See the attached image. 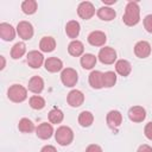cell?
<instances>
[{
    "label": "cell",
    "instance_id": "cell-1",
    "mask_svg": "<svg viewBox=\"0 0 152 152\" xmlns=\"http://www.w3.org/2000/svg\"><path fill=\"white\" fill-rule=\"evenodd\" d=\"M124 23L127 26H134L139 23L140 20V8L138 6V2L135 1H129L126 6L125 14L122 17Z\"/></svg>",
    "mask_w": 152,
    "mask_h": 152
},
{
    "label": "cell",
    "instance_id": "cell-2",
    "mask_svg": "<svg viewBox=\"0 0 152 152\" xmlns=\"http://www.w3.org/2000/svg\"><path fill=\"white\" fill-rule=\"evenodd\" d=\"M55 138H56V141L61 146H66V145L71 144V141L74 139V132L68 126H61L57 128V131L55 133Z\"/></svg>",
    "mask_w": 152,
    "mask_h": 152
},
{
    "label": "cell",
    "instance_id": "cell-3",
    "mask_svg": "<svg viewBox=\"0 0 152 152\" xmlns=\"http://www.w3.org/2000/svg\"><path fill=\"white\" fill-rule=\"evenodd\" d=\"M7 96L13 102H23L27 97V90L20 84H13L10 87Z\"/></svg>",
    "mask_w": 152,
    "mask_h": 152
},
{
    "label": "cell",
    "instance_id": "cell-4",
    "mask_svg": "<svg viewBox=\"0 0 152 152\" xmlns=\"http://www.w3.org/2000/svg\"><path fill=\"white\" fill-rule=\"evenodd\" d=\"M77 80H78L77 72L72 68H66L61 74V81L65 87H69V88L74 87L77 83Z\"/></svg>",
    "mask_w": 152,
    "mask_h": 152
},
{
    "label": "cell",
    "instance_id": "cell-5",
    "mask_svg": "<svg viewBox=\"0 0 152 152\" xmlns=\"http://www.w3.org/2000/svg\"><path fill=\"white\" fill-rule=\"evenodd\" d=\"M99 59L103 64H113L116 59V51L110 46H104L99 52Z\"/></svg>",
    "mask_w": 152,
    "mask_h": 152
},
{
    "label": "cell",
    "instance_id": "cell-6",
    "mask_svg": "<svg viewBox=\"0 0 152 152\" xmlns=\"http://www.w3.org/2000/svg\"><path fill=\"white\" fill-rule=\"evenodd\" d=\"M77 13H78V15H80L82 19L88 20V19H90V18L95 14V8H94V6H93L91 2H89V1H83V2H81V4L78 5V7H77Z\"/></svg>",
    "mask_w": 152,
    "mask_h": 152
},
{
    "label": "cell",
    "instance_id": "cell-7",
    "mask_svg": "<svg viewBox=\"0 0 152 152\" xmlns=\"http://www.w3.org/2000/svg\"><path fill=\"white\" fill-rule=\"evenodd\" d=\"M17 33L24 40H28L33 36V27L28 21H20L17 26Z\"/></svg>",
    "mask_w": 152,
    "mask_h": 152
},
{
    "label": "cell",
    "instance_id": "cell-8",
    "mask_svg": "<svg viewBox=\"0 0 152 152\" xmlns=\"http://www.w3.org/2000/svg\"><path fill=\"white\" fill-rule=\"evenodd\" d=\"M134 53L139 58H146L151 53V45L146 40H140L134 45Z\"/></svg>",
    "mask_w": 152,
    "mask_h": 152
},
{
    "label": "cell",
    "instance_id": "cell-9",
    "mask_svg": "<svg viewBox=\"0 0 152 152\" xmlns=\"http://www.w3.org/2000/svg\"><path fill=\"white\" fill-rule=\"evenodd\" d=\"M26 59H27V64H28L31 68L38 69V68L42 66V64H43V62H44V56H43L40 52L33 50V51H30V52L27 53V58H26Z\"/></svg>",
    "mask_w": 152,
    "mask_h": 152
},
{
    "label": "cell",
    "instance_id": "cell-10",
    "mask_svg": "<svg viewBox=\"0 0 152 152\" xmlns=\"http://www.w3.org/2000/svg\"><path fill=\"white\" fill-rule=\"evenodd\" d=\"M66 101L71 107H80L84 101V95H83V93L81 90L74 89L68 94Z\"/></svg>",
    "mask_w": 152,
    "mask_h": 152
},
{
    "label": "cell",
    "instance_id": "cell-11",
    "mask_svg": "<svg viewBox=\"0 0 152 152\" xmlns=\"http://www.w3.org/2000/svg\"><path fill=\"white\" fill-rule=\"evenodd\" d=\"M128 118L133 122H142L146 118V110L140 106H134L128 110Z\"/></svg>",
    "mask_w": 152,
    "mask_h": 152
},
{
    "label": "cell",
    "instance_id": "cell-12",
    "mask_svg": "<svg viewBox=\"0 0 152 152\" xmlns=\"http://www.w3.org/2000/svg\"><path fill=\"white\" fill-rule=\"evenodd\" d=\"M107 40L106 34L102 31H93L88 36V42L93 46H102Z\"/></svg>",
    "mask_w": 152,
    "mask_h": 152
},
{
    "label": "cell",
    "instance_id": "cell-13",
    "mask_svg": "<svg viewBox=\"0 0 152 152\" xmlns=\"http://www.w3.org/2000/svg\"><path fill=\"white\" fill-rule=\"evenodd\" d=\"M89 84L94 89L103 88V72L99 70H94L89 74Z\"/></svg>",
    "mask_w": 152,
    "mask_h": 152
},
{
    "label": "cell",
    "instance_id": "cell-14",
    "mask_svg": "<svg viewBox=\"0 0 152 152\" xmlns=\"http://www.w3.org/2000/svg\"><path fill=\"white\" fill-rule=\"evenodd\" d=\"M36 134L38 138L40 139H50L53 134V128H52V125L51 124H48V122H43L40 124L37 129H36Z\"/></svg>",
    "mask_w": 152,
    "mask_h": 152
},
{
    "label": "cell",
    "instance_id": "cell-15",
    "mask_svg": "<svg viewBox=\"0 0 152 152\" xmlns=\"http://www.w3.org/2000/svg\"><path fill=\"white\" fill-rule=\"evenodd\" d=\"M122 122V115L119 110H110L107 114V124L112 129H116Z\"/></svg>",
    "mask_w": 152,
    "mask_h": 152
},
{
    "label": "cell",
    "instance_id": "cell-16",
    "mask_svg": "<svg viewBox=\"0 0 152 152\" xmlns=\"http://www.w3.org/2000/svg\"><path fill=\"white\" fill-rule=\"evenodd\" d=\"M0 37L6 42L13 40L15 37V31L13 26L7 23H1L0 24Z\"/></svg>",
    "mask_w": 152,
    "mask_h": 152
},
{
    "label": "cell",
    "instance_id": "cell-17",
    "mask_svg": "<svg viewBox=\"0 0 152 152\" xmlns=\"http://www.w3.org/2000/svg\"><path fill=\"white\" fill-rule=\"evenodd\" d=\"M62 68H63V62L57 57H49L45 61V69L49 72H57L62 70Z\"/></svg>",
    "mask_w": 152,
    "mask_h": 152
},
{
    "label": "cell",
    "instance_id": "cell-18",
    "mask_svg": "<svg viewBox=\"0 0 152 152\" xmlns=\"http://www.w3.org/2000/svg\"><path fill=\"white\" fill-rule=\"evenodd\" d=\"M43 89H44V81H43V78L39 77V76L31 77V80L28 81V90L34 93V94H39V93H42Z\"/></svg>",
    "mask_w": 152,
    "mask_h": 152
},
{
    "label": "cell",
    "instance_id": "cell-19",
    "mask_svg": "<svg viewBox=\"0 0 152 152\" xmlns=\"http://www.w3.org/2000/svg\"><path fill=\"white\" fill-rule=\"evenodd\" d=\"M115 70L119 75L121 76H128L129 72L132 71V65L126 59H119L116 63H115Z\"/></svg>",
    "mask_w": 152,
    "mask_h": 152
},
{
    "label": "cell",
    "instance_id": "cell-20",
    "mask_svg": "<svg viewBox=\"0 0 152 152\" xmlns=\"http://www.w3.org/2000/svg\"><path fill=\"white\" fill-rule=\"evenodd\" d=\"M80 30H81V26L80 24L76 21V20H70L68 21L66 26H65V33L69 38L74 39V38H77V36L80 34Z\"/></svg>",
    "mask_w": 152,
    "mask_h": 152
},
{
    "label": "cell",
    "instance_id": "cell-21",
    "mask_svg": "<svg viewBox=\"0 0 152 152\" xmlns=\"http://www.w3.org/2000/svg\"><path fill=\"white\" fill-rule=\"evenodd\" d=\"M97 17L101 19V20H104V21H110L113 20L115 17H116V13L115 11L112 8V7H101L99 8L97 11Z\"/></svg>",
    "mask_w": 152,
    "mask_h": 152
},
{
    "label": "cell",
    "instance_id": "cell-22",
    "mask_svg": "<svg viewBox=\"0 0 152 152\" xmlns=\"http://www.w3.org/2000/svg\"><path fill=\"white\" fill-rule=\"evenodd\" d=\"M39 48L43 52H51L56 48V42L52 37H43L39 43Z\"/></svg>",
    "mask_w": 152,
    "mask_h": 152
},
{
    "label": "cell",
    "instance_id": "cell-23",
    "mask_svg": "<svg viewBox=\"0 0 152 152\" xmlns=\"http://www.w3.org/2000/svg\"><path fill=\"white\" fill-rule=\"evenodd\" d=\"M68 51L71 56L78 57V56H82V53L84 51V46L80 40H72L68 46Z\"/></svg>",
    "mask_w": 152,
    "mask_h": 152
},
{
    "label": "cell",
    "instance_id": "cell-24",
    "mask_svg": "<svg viewBox=\"0 0 152 152\" xmlns=\"http://www.w3.org/2000/svg\"><path fill=\"white\" fill-rule=\"evenodd\" d=\"M96 64V57L93 53H84L81 57V65L83 69H93Z\"/></svg>",
    "mask_w": 152,
    "mask_h": 152
},
{
    "label": "cell",
    "instance_id": "cell-25",
    "mask_svg": "<svg viewBox=\"0 0 152 152\" xmlns=\"http://www.w3.org/2000/svg\"><path fill=\"white\" fill-rule=\"evenodd\" d=\"M25 52H26V45L23 42H19L13 45V48L11 50V57L13 59H18V58L23 57Z\"/></svg>",
    "mask_w": 152,
    "mask_h": 152
},
{
    "label": "cell",
    "instance_id": "cell-26",
    "mask_svg": "<svg viewBox=\"0 0 152 152\" xmlns=\"http://www.w3.org/2000/svg\"><path fill=\"white\" fill-rule=\"evenodd\" d=\"M94 121V116L88 110H83L78 115V124L82 126V127H89Z\"/></svg>",
    "mask_w": 152,
    "mask_h": 152
},
{
    "label": "cell",
    "instance_id": "cell-27",
    "mask_svg": "<svg viewBox=\"0 0 152 152\" xmlns=\"http://www.w3.org/2000/svg\"><path fill=\"white\" fill-rule=\"evenodd\" d=\"M18 128H19V131L23 132V133H31V132L34 129V125H33V122H32L30 119L23 118V119L19 121V124H18Z\"/></svg>",
    "mask_w": 152,
    "mask_h": 152
},
{
    "label": "cell",
    "instance_id": "cell-28",
    "mask_svg": "<svg viewBox=\"0 0 152 152\" xmlns=\"http://www.w3.org/2000/svg\"><path fill=\"white\" fill-rule=\"evenodd\" d=\"M63 118H64V114L59 108H52L49 112V120L51 124H59L62 122Z\"/></svg>",
    "mask_w": 152,
    "mask_h": 152
},
{
    "label": "cell",
    "instance_id": "cell-29",
    "mask_svg": "<svg viewBox=\"0 0 152 152\" xmlns=\"http://www.w3.org/2000/svg\"><path fill=\"white\" fill-rule=\"evenodd\" d=\"M21 10L25 14H33L37 11V1L34 0H25L21 4Z\"/></svg>",
    "mask_w": 152,
    "mask_h": 152
},
{
    "label": "cell",
    "instance_id": "cell-30",
    "mask_svg": "<svg viewBox=\"0 0 152 152\" xmlns=\"http://www.w3.org/2000/svg\"><path fill=\"white\" fill-rule=\"evenodd\" d=\"M116 83V75L114 71H106L103 72V87L112 88Z\"/></svg>",
    "mask_w": 152,
    "mask_h": 152
},
{
    "label": "cell",
    "instance_id": "cell-31",
    "mask_svg": "<svg viewBox=\"0 0 152 152\" xmlns=\"http://www.w3.org/2000/svg\"><path fill=\"white\" fill-rule=\"evenodd\" d=\"M30 106L33 109L40 110V109H43L45 107V100L39 95H34V96L30 97Z\"/></svg>",
    "mask_w": 152,
    "mask_h": 152
},
{
    "label": "cell",
    "instance_id": "cell-32",
    "mask_svg": "<svg viewBox=\"0 0 152 152\" xmlns=\"http://www.w3.org/2000/svg\"><path fill=\"white\" fill-rule=\"evenodd\" d=\"M144 27L146 28L147 32L152 33V14H148L144 19Z\"/></svg>",
    "mask_w": 152,
    "mask_h": 152
},
{
    "label": "cell",
    "instance_id": "cell-33",
    "mask_svg": "<svg viewBox=\"0 0 152 152\" xmlns=\"http://www.w3.org/2000/svg\"><path fill=\"white\" fill-rule=\"evenodd\" d=\"M144 133H145V137H146L147 139L152 140V122H148V124L145 126Z\"/></svg>",
    "mask_w": 152,
    "mask_h": 152
},
{
    "label": "cell",
    "instance_id": "cell-34",
    "mask_svg": "<svg viewBox=\"0 0 152 152\" xmlns=\"http://www.w3.org/2000/svg\"><path fill=\"white\" fill-rule=\"evenodd\" d=\"M86 152H102V148L96 144H91L86 148Z\"/></svg>",
    "mask_w": 152,
    "mask_h": 152
},
{
    "label": "cell",
    "instance_id": "cell-35",
    "mask_svg": "<svg viewBox=\"0 0 152 152\" xmlns=\"http://www.w3.org/2000/svg\"><path fill=\"white\" fill-rule=\"evenodd\" d=\"M137 152H152V147L148 145H141V146H139Z\"/></svg>",
    "mask_w": 152,
    "mask_h": 152
},
{
    "label": "cell",
    "instance_id": "cell-36",
    "mask_svg": "<svg viewBox=\"0 0 152 152\" xmlns=\"http://www.w3.org/2000/svg\"><path fill=\"white\" fill-rule=\"evenodd\" d=\"M40 152H57V151L52 145H46L40 150Z\"/></svg>",
    "mask_w": 152,
    "mask_h": 152
},
{
    "label": "cell",
    "instance_id": "cell-37",
    "mask_svg": "<svg viewBox=\"0 0 152 152\" xmlns=\"http://www.w3.org/2000/svg\"><path fill=\"white\" fill-rule=\"evenodd\" d=\"M102 1H103V4H107V5H113V4L116 2V0H112V1H109V0H102Z\"/></svg>",
    "mask_w": 152,
    "mask_h": 152
},
{
    "label": "cell",
    "instance_id": "cell-38",
    "mask_svg": "<svg viewBox=\"0 0 152 152\" xmlns=\"http://www.w3.org/2000/svg\"><path fill=\"white\" fill-rule=\"evenodd\" d=\"M0 59H1V66H0V69L2 70L5 68V58H4V56H0Z\"/></svg>",
    "mask_w": 152,
    "mask_h": 152
}]
</instances>
